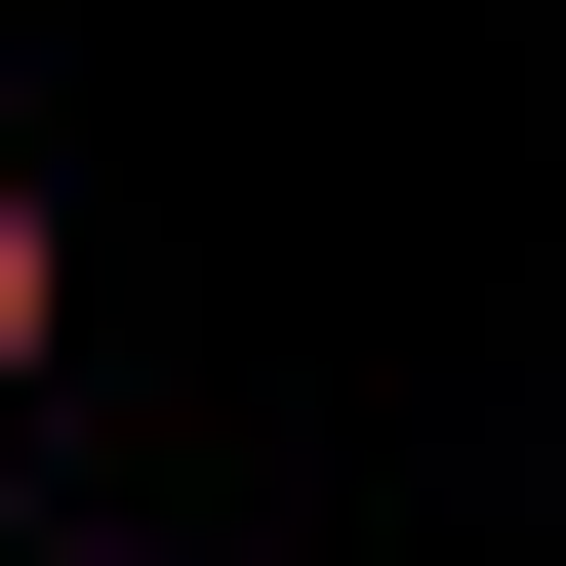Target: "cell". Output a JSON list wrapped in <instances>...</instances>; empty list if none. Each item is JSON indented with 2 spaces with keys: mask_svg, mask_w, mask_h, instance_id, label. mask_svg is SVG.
Masks as SVG:
<instances>
[{
  "mask_svg": "<svg viewBox=\"0 0 566 566\" xmlns=\"http://www.w3.org/2000/svg\"><path fill=\"white\" fill-rule=\"evenodd\" d=\"M41 324H82V202H41V163H0V405H41Z\"/></svg>",
  "mask_w": 566,
  "mask_h": 566,
  "instance_id": "obj_1",
  "label": "cell"
}]
</instances>
